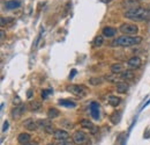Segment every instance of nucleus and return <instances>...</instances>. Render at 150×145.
<instances>
[{
	"mask_svg": "<svg viewBox=\"0 0 150 145\" xmlns=\"http://www.w3.org/2000/svg\"><path fill=\"white\" fill-rule=\"evenodd\" d=\"M124 17L132 21H149L150 20V8L135 6L125 12Z\"/></svg>",
	"mask_w": 150,
	"mask_h": 145,
	"instance_id": "obj_1",
	"label": "nucleus"
},
{
	"mask_svg": "<svg viewBox=\"0 0 150 145\" xmlns=\"http://www.w3.org/2000/svg\"><path fill=\"white\" fill-rule=\"evenodd\" d=\"M142 42V37L140 36H131V35H124L114 39L111 45L112 47H132L137 45Z\"/></svg>",
	"mask_w": 150,
	"mask_h": 145,
	"instance_id": "obj_2",
	"label": "nucleus"
},
{
	"mask_svg": "<svg viewBox=\"0 0 150 145\" xmlns=\"http://www.w3.org/2000/svg\"><path fill=\"white\" fill-rule=\"evenodd\" d=\"M67 91L69 93H72L75 96H79V98H83L87 94L86 87L82 86V85H68L67 86Z\"/></svg>",
	"mask_w": 150,
	"mask_h": 145,
	"instance_id": "obj_3",
	"label": "nucleus"
},
{
	"mask_svg": "<svg viewBox=\"0 0 150 145\" xmlns=\"http://www.w3.org/2000/svg\"><path fill=\"white\" fill-rule=\"evenodd\" d=\"M120 32L122 34H127V35H131V36H136L135 34H137L139 28H137L136 24H133V23H122L120 26Z\"/></svg>",
	"mask_w": 150,
	"mask_h": 145,
	"instance_id": "obj_4",
	"label": "nucleus"
},
{
	"mask_svg": "<svg viewBox=\"0 0 150 145\" xmlns=\"http://www.w3.org/2000/svg\"><path fill=\"white\" fill-rule=\"evenodd\" d=\"M73 141H74L75 144L77 145H83L88 142V135L81 130L79 131H75L74 135H73Z\"/></svg>",
	"mask_w": 150,
	"mask_h": 145,
	"instance_id": "obj_5",
	"label": "nucleus"
},
{
	"mask_svg": "<svg viewBox=\"0 0 150 145\" xmlns=\"http://www.w3.org/2000/svg\"><path fill=\"white\" fill-rule=\"evenodd\" d=\"M38 127H42L44 128V130H45V132L46 134H50V135H52V134H54V127H53V124L49 121V120H44V121H38Z\"/></svg>",
	"mask_w": 150,
	"mask_h": 145,
	"instance_id": "obj_6",
	"label": "nucleus"
},
{
	"mask_svg": "<svg viewBox=\"0 0 150 145\" xmlns=\"http://www.w3.org/2000/svg\"><path fill=\"white\" fill-rule=\"evenodd\" d=\"M53 137H54V139L59 141V142H61V141H67V139H68V137H69V134H68L66 130L58 129V130L54 131Z\"/></svg>",
	"mask_w": 150,
	"mask_h": 145,
	"instance_id": "obj_7",
	"label": "nucleus"
},
{
	"mask_svg": "<svg viewBox=\"0 0 150 145\" xmlns=\"http://www.w3.org/2000/svg\"><path fill=\"white\" fill-rule=\"evenodd\" d=\"M141 64H142V62H141V58L140 57H137V56H134V57H132L129 58L128 60H127V65H128V67L129 69H139L140 66H141Z\"/></svg>",
	"mask_w": 150,
	"mask_h": 145,
	"instance_id": "obj_8",
	"label": "nucleus"
},
{
	"mask_svg": "<svg viewBox=\"0 0 150 145\" xmlns=\"http://www.w3.org/2000/svg\"><path fill=\"white\" fill-rule=\"evenodd\" d=\"M27 110V106L25 105H20V106H15V108L12 110V117L13 118H19L21 115H23Z\"/></svg>",
	"mask_w": 150,
	"mask_h": 145,
	"instance_id": "obj_9",
	"label": "nucleus"
},
{
	"mask_svg": "<svg viewBox=\"0 0 150 145\" xmlns=\"http://www.w3.org/2000/svg\"><path fill=\"white\" fill-rule=\"evenodd\" d=\"M89 108H90L91 117H93L94 120H99V105H98V102L93 101V102L90 103Z\"/></svg>",
	"mask_w": 150,
	"mask_h": 145,
	"instance_id": "obj_10",
	"label": "nucleus"
},
{
	"mask_svg": "<svg viewBox=\"0 0 150 145\" xmlns=\"http://www.w3.org/2000/svg\"><path fill=\"white\" fill-rule=\"evenodd\" d=\"M80 124H81V127L82 128L88 129L90 134H95V132H97V127L94 126V124H93V122H90L89 120H81Z\"/></svg>",
	"mask_w": 150,
	"mask_h": 145,
	"instance_id": "obj_11",
	"label": "nucleus"
},
{
	"mask_svg": "<svg viewBox=\"0 0 150 145\" xmlns=\"http://www.w3.org/2000/svg\"><path fill=\"white\" fill-rule=\"evenodd\" d=\"M21 6V1L20 0H8L5 2V7L6 9L8 11H12V9H16Z\"/></svg>",
	"mask_w": 150,
	"mask_h": 145,
	"instance_id": "obj_12",
	"label": "nucleus"
},
{
	"mask_svg": "<svg viewBox=\"0 0 150 145\" xmlns=\"http://www.w3.org/2000/svg\"><path fill=\"white\" fill-rule=\"evenodd\" d=\"M23 127L25 128V129H28L29 131H35V130H36V129L38 128V123L36 122V121H34V120L29 118V120L24 121V123H23Z\"/></svg>",
	"mask_w": 150,
	"mask_h": 145,
	"instance_id": "obj_13",
	"label": "nucleus"
},
{
	"mask_svg": "<svg viewBox=\"0 0 150 145\" xmlns=\"http://www.w3.org/2000/svg\"><path fill=\"white\" fill-rule=\"evenodd\" d=\"M102 34L104 37H113L117 34V29L112 28V27H105V28H103Z\"/></svg>",
	"mask_w": 150,
	"mask_h": 145,
	"instance_id": "obj_14",
	"label": "nucleus"
},
{
	"mask_svg": "<svg viewBox=\"0 0 150 145\" xmlns=\"http://www.w3.org/2000/svg\"><path fill=\"white\" fill-rule=\"evenodd\" d=\"M58 103L62 107H66V108H75L76 107V103L74 101H71V100H67V99H61L58 101Z\"/></svg>",
	"mask_w": 150,
	"mask_h": 145,
	"instance_id": "obj_15",
	"label": "nucleus"
},
{
	"mask_svg": "<svg viewBox=\"0 0 150 145\" xmlns=\"http://www.w3.org/2000/svg\"><path fill=\"white\" fill-rule=\"evenodd\" d=\"M104 79H106V80L110 81V83H117V81L121 80V78H120V73H112V74L105 75Z\"/></svg>",
	"mask_w": 150,
	"mask_h": 145,
	"instance_id": "obj_16",
	"label": "nucleus"
},
{
	"mask_svg": "<svg viewBox=\"0 0 150 145\" xmlns=\"http://www.w3.org/2000/svg\"><path fill=\"white\" fill-rule=\"evenodd\" d=\"M18 141H19V143H21V144H27L30 141V135L29 134H25V132H22V134L19 135Z\"/></svg>",
	"mask_w": 150,
	"mask_h": 145,
	"instance_id": "obj_17",
	"label": "nucleus"
},
{
	"mask_svg": "<svg viewBox=\"0 0 150 145\" xmlns=\"http://www.w3.org/2000/svg\"><path fill=\"white\" fill-rule=\"evenodd\" d=\"M120 78H121V80H131L134 78V73H133V71H129V70L122 71L120 73Z\"/></svg>",
	"mask_w": 150,
	"mask_h": 145,
	"instance_id": "obj_18",
	"label": "nucleus"
},
{
	"mask_svg": "<svg viewBox=\"0 0 150 145\" xmlns=\"http://www.w3.org/2000/svg\"><path fill=\"white\" fill-rule=\"evenodd\" d=\"M115 90H117V92H118V93L124 94V93H126V92H127V90H128V85H127L126 83H118V84H117Z\"/></svg>",
	"mask_w": 150,
	"mask_h": 145,
	"instance_id": "obj_19",
	"label": "nucleus"
},
{
	"mask_svg": "<svg viewBox=\"0 0 150 145\" xmlns=\"http://www.w3.org/2000/svg\"><path fill=\"white\" fill-rule=\"evenodd\" d=\"M29 108H30V110H33V111H38L39 109L42 108V103L36 101V100H31L29 102Z\"/></svg>",
	"mask_w": 150,
	"mask_h": 145,
	"instance_id": "obj_20",
	"label": "nucleus"
},
{
	"mask_svg": "<svg viewBox=\"0 0 150 145\" xmlns=\"http://www.w3.org/2000/svg\"><path fill=\"white\" fill-rule=\"evenodd\" d=\"M109 103L112 106V107H117V106H119L120 105V102H121V99L119 98V96H114V95H111L110 98H109Z\"/></svg>",
	"mask_w": 150,
	"mask_h": 145,
	"instance_id": "obj_21",
	"label": "nucleus"
},
{
	"mask_svg": "<svg viewBox=\"0 0 150 145\" xmlns=\"http://www.w3.org/2000/svg\"><path fill=\"white\" fill-rule=\"evenodd\" d=\"M124 71V65L120 63H115L111 65V72L112 73H121Z\"/></svg>",
	"mask_w": 150,
	"mask_h": 145,
	"instance_id": "obj_22",
	"label": "nucleus"
},
{
	"mask_svg": "<svg viewBox=\"0 0 150 145\" xmlns=\"http://www.w3.org/2000/svg\"><path fill=\"white\" fill-rule=\"evenodd\" d=\"M60 115V113H59V110L57 108H50L49 109V111H47V117H49V120H52V118H56Z\"/></svg>",
	"mask_w": 150,
	"mask_h": 145,
	"instance_id": "obj_23",
	"label": "nucleus"
},
{
	"mask_svg": "<svg viewBox=\"0 0 150 145\" xmlns=\"http://www.w3.org/2000/svg\"><path fill=\"white\" fill-rule=\"evenodd\" d=\"M120 116H121V113L120 111H115V113H113L112 115H111L110 120H111V122H112L113 124H117V123L120 122Z\"/></svg>",
	"mask_w": 150,
	"mask_h": 145,
	"instance_id": "obj_24",
	"label": "nucleus"
},
{
	"mask_svg": "<svg viewBox=\"0 0 150 145\" xmlns=\"http://www.w3.org/2000/svg\"><path fill=\"white\" fill-rule=\"evenodd\" d=\"M103 43H104V36H103V35H98V36L95 37V39H94V47L98 48V47H100V45H102Z\"/></svg>",
	"mask_w": 150,
	"mask_h": 145,
	"instance_id": "obj_25",
	"label": "nucleus"
},
{
	"mask_svg": "<svg viewBox=\"0 0 150 145\" xmlns=\"http://www.w3.org/2000/svg\"><path fill=\"white\" fill-rule=\"evenodd\" d=\"M104 78H90L89 79V84L90 85H93V86H98V85H100V84H103V80Z\"/></svg>",
	"mask_w": 150,
	"mask_h": 145,
	"instance_id": "obj_26",
	"label": "nucleus"
},
{
	"mask_svg": "<svg viewBox=\"0 0 150 145\" xmlns=\"http://www.w3.org/2000/svg\"><path fill=\"white\" fill-rule=\"evenodd\" d=\"M52 93H53V90H52V88L43 90V91H42V94H40V95H42V99H43V100H46L47 96H49L50 94H52Z\"/></svg>",
	"mask_w": 150,
	"mask_h": 145,
	"instance_id": "obj_27",
	"label": "nucleus"
},
{
	"mask_svg": "<svg viewBox=\"0 0 150 145\" xmlns=\"http://www.w3.org/2000/svg\"><path fill=\"white\" fill-rule=\"evenodd\" d=\"M14 21V19L13 18H2L0 19V24H1V27H4V26H6V24H8V23H11V22H13Z\"/></svg>",
	"mask_w": 150,
	"mask_h": 145,
	"instance_id": "obj_28",
	"label": "nucleus"
},
{
	"mask_svg": "<svg viewBox=\"0 0 150 145\" xmlns=\"http://www.w3.org/2000/svg\"><path fill=\"white\" fill-rule=\"evenodd\" d=\"M13 103H14L15 106H20V105H22V103H21V99H20L19 96H15V98L13 99Z\"/></svg>",
	"mask_w": 150,
	"mask_h": 145,
	"instance_id": "obj_29",
	"label": "nucleus"
},
{
	"mask_svg": "<svg viewBox=\"0 0 150 145\" xmlns=\"http://www.w3.org/2000/svg\"><path fill=\"white\" fill-rule=\"evenodd\" d=\"M58 145H73V143L72 142H68V141H61V142H59Z\"/></svg>",
	"mask_w": 150,
	"mask_h": 145,
	"instance_id": "obj_30",
	"label": "nucleus"
},
{
	"mask_svg": "<svg viewBox=\"0 0 150 145\" xmlns=\"http://www.w3.org/2000/svg\"><path fill=\"white\" fill-rule=\"evenodd\" d=\"M76 72H77V71H76L75 69H73V70L71 71V73H69V79H73L75 75H76Z\"/></svg>",
	"mask_w": 150,
	"mask_h": 145,
	"instance_id": "obj_31",
	"label": "nucleus"
},
{
	"mask_svg": "<svg viewBox=\"0 0 150 145\" xmlns=\"http://www.w3.org/2000/svg\"><path fill=\"white\" fill-rule=\"evenodd\" d=\"M7 129H8V122L5 121V122H4V127H2V131H6Z\"/></svg>",
	"mask_w": 150,
	"mask_h": 145,
	"instance_id": "obj_32",
	"label": "nucleus"
},
{
	"mask_svg": "<svg viewBox=\"0 0 150 145\" xmlns=\"http://www.w3.org/2000/svg\"><path fill=\"white\" fill-rule=\"evenodd\" d=\"M4 38H5V32L1 30V41H4Z\"/></svg>",
	"mask_w": 150,
	"mask_h": 145,
	"instance_id": "obj_33",
	"label": "nucleus"
},
{
	"mask_svg": "<svg viewBox=\"0 0 150 145\" xmlns=\"http://www.w3.org/2000/svg\"><path fill=\"white\" fill-rule=\"evenodd\" d=\"M23 145H37L36 143H27V144H23Z\"/></svg>",
	"mask_w": 150,
	"mask_h": 145,
	"instance_id": "obj_34",
	"label": "nucleus"
},
{
	"mask_svg": "<svg viewBox=\"0 0 150 145\" xmlns=\"http://www.w3.org/2000/svg\"><path fill=\"white\" fill-rule=\"evenodd\" d=\"M31 93H33V92H31V91H29V92H28V98H30V96H31Z\"/></svg>",
	"mask_w": 150,
	"mask_h": 145,
	"instance_id": "obj_35",
	"label": "nucleus"
},
{
	"mask_svg": "<svg viewBox=\"0 0 150 145\" xmlns=\"http://www.w3.org/2000/svg\"><path fill=\"white\" fill-rule=\"evenodd\" d=\"M102 1H103V2H110L111 0H102Z\"/></svg>",
	"mask_w": 150,
	"mask_h": 145,
	"instance_id": "obj_36",
	"label": "nucleus"
},
{
	"mask_svg": "<svg viewBox=\"0 0 150 145\" xmlns=\"http://www.w3.org/2000/svg\"><path fill=\"white\" fill-rule=\"evenodd\" d=\"M47 145H56V144H53V143H50V144H47Z\"/></svg>",
	"mask_w": 150,
	"mask_h": 145,
	"instance_id": "obj_37",
	"label": "nucleus"
},
{
	"mask_svg": "<svg viewBox=\"0 0 150 145\" xmlns=\"http://www.w3.org/2000/svg\"><path fill=\"white\" fill-rule=\"evenodd\" d=\"M135 1H141V0H135Z\"/></svg>",
	"mask_w": 150,
	"mask_h": 145,
	"instance_id": "obj_38",
	"label": "nucleus"
}]
</instances>
